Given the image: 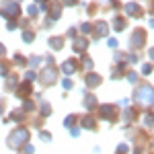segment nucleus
Listing matches in <instances>:
<instances>
[{
  "label": "nucleus",
  "instance_id": "obj_7",
  "mask_svg": "<svg viewBox=\"0 0 154 154\" xmlns=\"http://www.w3.org/2000/svg\"><path fill=\"white\" fill-rule=\"evenodd\" d=\"M125 12H128L130 17H138V14H140V6H138L136 2H130V4H125Z\"/></svg>",
  "mask_w": 154,
  "mask_h": 154
},
{
  "label": "nucleus",
  "instance_id": "obj_17",
  "mask_svg": "<svg viewBox=\"0 0 154 154\" xmlns=\"http://www.w3.org/2000/svg\"><path fill=\"white\" fill-rule=\"evenodd\" d=\"M31 93V88H29V84H23L21 88H19V97H27Z\"/></svg>",
  "mask_w": 154,
  "mask_h": 154
},
{
  "label": "nucleus",
  "instance_id": "obj_26",
  "mask_svg": "<svg viewBox=\"0 0 154 154\" xmlns=\"http://www.w3.org/2000/svg\"><path fill=\"white\" fill-rule=\"evenodd\" d=\"M11 119H14V121H21V119H23V113H12Z\"/></svg>",
  "mask_w": 154,
  "mask_h": 154
},
{
  "label": "nucleus",
  "instance_id": "obj_32",
  "mask_svg": "<svg viewBox=\"0 0 154 154\" xmlns=\"http://www.w3.org/2000/svg\"><path fill=\"white\" fill-rule=\"evenodd\" d=\"M25 154H33V146H25Z\"/></svg>",
  "mask_w": 154,
  "mask_h": 154
},
{
  "label": "nucleus",
  "instance_id": "obj_13",
  "mask_svg": "<svg viewBox=\"0 0 154 154\" xmlns=\"http://www.w3.org/2000/svg\"><path fill=\"white\" fill-rule=\"evenodd\" d=\"M62 43H64L62 37H51V39H49V45H51L54 49H62Z\"/></svg>",
  "mask_w": 154,
  "mask_h": 154
},
{
  "label": "nucleus",
  "instance_id": "obj_15",
  "mask_svg": "<svg viewBox=\"0 0 154 154\" xmlns=\"http://www.w3.org/2000/svg\"><path fill=\"white\" fill-rule=\"evenodd\" d=\"M105 33H107V23L105 21L97 23V35H105Z\"/></svg>",
  "mask_w": 154,
  "mask_h": 154
},
{
  "label": "nucleus",
  "instance_id": "obj_11",
  "mask_svg": "<svg viewBox=\"0 0 154 154\" xmlns=\"http://www.w3.org/2000/svg\"><path fill=\"white\" fill-rule=\"evenodd\" d=\"M82 125L86 128V130H93V128H95V119H93V115H84L82 117Z\"/></svg>",
  "mask_w": 154,
  "mask_h": 154
},
{
  "label": "nucleus",
  "instance_id": "obj_37",
  "mask_svg": "<svg viewBox=\"0 0 154 154\" xmlns=\"http://www.w3.org/2000/svg\"><path fill=\"white\" fill-rule=\"evenodd\" d=\"M0 54H4V48H2V45H0Z\"/></svg>",
  "mask_w": 154,
  "mask_h": 154
},
{
  "label": "nucleus",
  "instance_id": "obj_29",
  "mask_svg": "<svg viewBox=\"0 0 154 154\" xmlns=\"http://www.w3.org/2000/svg\"><path fill=\"white\" fill-rule=\"evenodd\" d=\"M107 45H109V48H117V41H115V39H109Z\"/></svg>",
  "mask_w": 154,
  "mask_h": 154
},
{
  "label": "nucleus",
  "instance_id": "obj_10",
  "mask_svg": "<svg viewBox=\"0 0 154 154\" xmlns=\"http://www.w3.org/2000/svg\"><path fill=\"white\" fill-rule=\"evenodd\" d=\"M86 45H88V43H86V39L80 37V39H76V41H74V51H84Z\"/></svg>",
  "mask_w": 154,
  "mask_h": 154
},
{
  "label": "nucleus",
  "instance_id": "obj_20",
  "mask_svg": "<svg viewBox=\"0 0 154 154\" xmlns=\"http://www.w3.org/2000/svg\"><path fill=\"white\" fill-rule=\"evenodd\" d=\"M41 113H43V115H49V113H51V111H49V105H48V103H43V105H41Z\"/></svg>",
  "mask_w": 154,
  "mask_h": 154
},
{
  "label": "nucleus",
  "instance_id": "obj_33",
  "mask_svg": "<svg viewBox=\"0 0 154 154\" xmlns=\"http://www.w3.org/2000/svg\"><path fill=\"white\" fill-rule=\"evenodd\" d=\"M39 64V58H31V66H37Z\"/></svg>",
  "mask_w": 154,
  "mask_h": 154
},
{
  "label": "nucleus",
  "instance_id": "obj_6",
  "mask_svg": "<svg viewBox=\"0 0 154 154\" xmlns=\"http://www.w3.org/2000/svg\"><path fill=\"white\" fill-rule=\"evenodd\" d=\"M113 111H115V107H113V105H101V117H103V119L113 117Z\"/></svg>",
  "mask_w": 154,
  "mask_h": 154
},
{
  "label": "nucleus",
  "instance_id": "obj_21",
  "mask_svg": "<svg viewBox=\"0 0 154 154\" xmlns=\"http://www.w3.org/2000/svg\"><path fill=\"white\" fill-rule=\"evenodd\" d=\"M131 117H134V111H131V109H125V113H123V119H128V121H130Z\"/></svg>",
  "mask_w": 154,
  "mask_h": 154
},
{
  "label": "nucleus",
  "instance_id": "obj_34",
  "mask_svg": "<svg viewBox=\"0 0 154 154\" xmlns=\"http://www.w3.org/2000/svg\"><path fill=\"white\" fill-rule=\"evenodd\" d=\"M150 58H152V60H154V48H152V49H150Z\"/></svg>",
  "mask_w": 154,
  "mask_h": 154
},
{
  "label": "nucleus",
  "instance_id": "obj_18",
  "mask_svg": "<svg viewBox=\"0 0 154 154\" xmlns=\"http://www.w3.org/2000/svg\"><path fill=\"white\" fill-rule=\"evenodd\" d=\"M128 80H130L131 84L138 82V74H136V72H130V74H128Z\"/></svg>",
  "mask_w": 154,
  "mask_h": 154
},
{
  "label": "nucleus",
  "instance_id": "obj_4",
  "mask_svg": "<svg viewBox=\"0 0 154 154\" xmlns=\"http://www.w3.org/2000/svg\"><path fill=\"white\" fill-rule=\"evenodd\" d=\"M144 39H146V37H144L142 31H136V33L131 35V48H134V49H136V48H142Z\"/></svg>",
  "mask_w": 154,
  "mask_h": 154
},
{
  "label": "nucleus",
  "instance_id": "obj_8",
  "mask_svg": "<svg viewBox=\"0 0 154 154\" xmlns=\"http://www.w3.org/2000/svg\"><path fill=\"white\" fill-rule=\"evenodd\" d=\"M62 70L66 72V74H72V72H76V62H72V60H66V62L62 64Z\"/></svg>",
  "mask_w": 154,
  "mask_h": 154
},
{
  "label": "nucleus",
  "instance_id": "obj_2",
  "mask_svg": "<svg viewBox=\"0 0 154 154\" xmlns=\"http://www.w3.org/2000/svg\"><path fill=\"white\" fill-rule=\"evenodd\" d=\"M27 140H29V131L25 130V128H19V130H14L11 136H8V146L21 148L23 144H27Z\"/></svg>",
  "mask_w": 154,
  "mask_h": 154
},
{
  "label": "nucleus",
  "instance_id": "obj_19",
  "mask_svg": "<svg viewBox=\"0 0 154 154\" xmlns=\"http://www.w3.org/2000/svg\"><path fill=\"white\" fill-rule=\"evenodd\" d=\"M123 152H128V144H119L117 146V154H123Z\"/></svg>",
  "mask_w": 154,
  "mask_h": 154
},
{
  "label": "nucleus",
  "instance_id": "obj_12",
  "mask_svg": "<svg viewBox=\"0 0 154 154\" xmlns=\"http://www.w3.org/2000/svg\"><path fill=\"white\" fill-rule=\"evenodd\" d=\"M95 105H97V97L95 95H86V99H84V107H86V109H93Z\"/></svg>",
  "mask_w": 154,
  "mask_h": 154
},
{
  "label": "nucleus",
  "instance_id": "obj_9",
  "mask_svg": "<svg viewBox=\"0 0 154 154\" xmlns=\"http://www.w3.org/2000/svg\"><path fill=\"white\" fill-rule=\"evenodd\" d=\"M86 84H88V86H99V84H101V76H99V74H88V76H86Z\"/></svg>",
  "mask_w": 154,
  "mask_h": 154
},
{
  "label": "nucleus",
  "instance_id": "obj_16",
  "mask_svg": "<svg viewBox=\"0 0 154 154\" xmlns=\"http://www.w3.org/2000/svg\"><path fill=\"white\" fill-rule=\"evenodd\" d=\"M113 27H115V31H123V27H125V21H123V19H115Z\"/></svg>",
  "mask_w": 154,
  "mask_h": 154
},
{
  "label": "nucleus",
  "instance_id": "obj_28",
  "mask_svg": "<svg viewBox=\"0 0 154 154\" xmlns=\"http://www.w3.org/2000/svg\"><path fill=\"white\" fill-rule=\"evenodd\" d=\"M82 33H91V25H88V23L82 25Z\"/></svg>",
  "mask_w": 154,
  "mask_h": 154
},
{
  "label": "nucleus",
  "instance_id": "obj_23",
  "mask_svg": "<svg viewBox=\"0 0 154 154\" xmlns=\"http://www.w3.org/2000/svg\"><path fill=\"white\" fill-rule=\"evenodd\" d=\"M72 123H74V115H70V117H66V121H64V125H66V128H70Z\"/></svg>",
  "mask_w": 154,
  "mask_h": 154
},
{
  "label": "nucleus",
  "instance_id": "obj_35",
  "mask_svg": "<svg viewBox=\"0 0 154 154\" xmlns=\"http://www.w3.org/2000/svg\"><path fill=\"white\" fill-rule=\"evenodd\" d=\"M64 2H66V4H74V0H64Z\"/></svg>",
  "mask_w": 154,
  "mask_h": 154
},
{
  "label": "nucleus",
  "instance_id": "obj_30",
  "mask_svg": "<svg viewBox=\"0 0 154 154\" xmlns=\"http://www.w3.org/2000/svg\"><path fill=\"white\" fill-rule=\"evenodd\" d=\"M25 78H27V82H31V80L35 78V74H33V72H27V76H25Z\"/></svg>",
  "mask_w": 154,
  "mask_h": 154
},
{
  "label": "nucleus",
  "instance_id": "obj_22",
  "mask_svg": "<svg viewBox=\"0 0 154 154\" xmlns=\"http://www.w3.org/2000/svg\"><path fill=\"white\" fill-rule=\"evenodd\" d=\"M39 138H41V140H45V142H49V140H51V136H49L48 131H41V134H39Z\"/></svg>",
  "mask_w": 154,
  "mask_h": 154
},
{
  "label": "nucleus",
  "instance_id": "obj_5",
  "mask_svg": "<svg viewBox=\"0 0 154 154\" xmlns=\"http://www.w3.org/2000/svg\"><path fill=\"white\" fill-rule=\"evenodd\" d=\"M17 12H19V6H17L14 2H6V4L2 6V14H12V17H14Z\"/></svg>",
  "mask_w": 154,
  "mask_h": 154
},
{
  "label": "nucleus",
  "instance_id": "obj_31",
  "mask_svg": "<svg viewBox=\"0 0 154 154\" xmlns=\"http://www.w3.org/2000/svg\"><path fill=\"white\" fill-rule=\"evenodd\" d=\"M62 84H64V88H72V80H68V78H66Z\"/></svg>",
  "mask_w": 154,
  "mask_h": 154
},
{
  "label": "nucleus",
  "instance_id": "obj_14",
  "mask_svg": "<svg viewBox=\"0 0 154 154\" xmlns=\"http://www.w3.org/2000/svg\"><path fill=\"white\" fill-rule=\"evenodd\" d=\"M144 125L146 128H154V113H146L144 115Z\"/></svg>",
  "mask_w": 154,
  "mask_h": 154
},
{
  "label": "nucleus",
  "instance_id": "obj_24",
  "mask_svg": "<svg viewBox=\"0 0 154 154\" xmlns=\"http://www.w3.org/2000/svg\"><path fill=\"white\" fill-rule=\"evenodd\" d=\"M23 39H25V41H33V33H27V31H25V33H23Z\"/></svg>",
  "mask_w": 154,
  "mask_h": 154
},
{
  "label": "nucleus",
  "instance_id": "obj_27",
  "mask_svg": "<svg viewBox=\"0 0 154 154\" xmlns=\"http://www.w3.org/2000/svg\"><path fill=\"white\" fill-rule=\"evenodd\" d=\"M33 109V103L31 101H25V111H31Z\"/></svg>",
  "mask_w": 154,
  "mask_h": 154
},
{
  "label": "nucleus",
  "instance_id": "obj_25",
  "mask_svg": "<svg viewBox=\"0 0 154 154\" xmlns=\"http://www.w3.org/2000/svg\"><path fill=\"white\" fill-rule=\"evenodd\" d=\"M142 72H144V74H150V72H152V66H150V64L142 66Z\"/></svg>",
  "mask_w": 154,
  "mask_h": 154
},
{
  "label": "nucleus",
  "instance_id": "obj_1",
  "mask_svg": "<svg viewBox=\"0 0 154 154\" xmlns=\"http://www.w3.org/2000/svg\"><path fill=\"white\" fill-rule=\"evenodd\" d=\"M134 99H136L140 105H152V103H154V88H152V86H148V84H142V86L136 91Z\"/></svg>",
  "mask_w": 154,
  "mask_h": 154
},
{
  "label": "nucleus",
  "instance_id": "obj_3",
  "mask_svg": "<svg viewBox=\"0 0 154 154\" xmlns=\"http://www.w3.org/2000/svg\"><path fill=\"white\" fill-rule=\"evenodd\" d=\"M56 76H58V70H56V68H45V70L41 72V80L45 84H51L56 80Z\"/></svg>",
  "mask_w": 154,
  "mask_h": 154
},
{
  "label": "nucleus",
  "instance_id": "obj_36",
  "mask_svg": "<svg viewBox=\"0 0 154 154\" xmlns=\"http://www.w3.org/2000/svg\"><path fill=\"white\" fill-rule=\"evenodd\" d=\"M150 27H152V29H154V19H152V21H150Z\"/></svg>",
  "mask_w": 154,
  "mask_h": 154
}]
</instances>
